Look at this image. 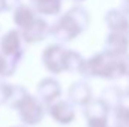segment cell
I'll list each match as a JSON object with an SVG mask.
<instances>
[{"mask_svg": "<svg viewBox=\"0 0 129 127\" xmlns=\"http://www.w3.org/2000/svg\"><path fill=\"white\" fill-rule=\"evenodd\" d=\"M128 67H129V66H128Z\"/></svg>", "mask_w": 129, "mask_h": 127, "instance_id": "24", "label": "cell"}, {"mask_svg": "<svg viewBox=\"0 0 129 127\" xmlns=\"http://www.w3.org/2000/svg\"><path fill=\"white\" fill-rule=\"evenodd\" d=\"M128 49V37L126 33H117L111 32V34L107 39V52L111 55H122Z\"/></svg>", "mask_w": 129, "mask_h": 127, "instance_id": "10", "label": "cell"}, {"mask_svg": "<svg viewBox=\"0 0 129 127\" xmlns=\"http://www.w3.org/2000/svg\"><path fill=\"white\" fill-rule=\"evenodd\" d=\"M47 112V106L33 94H27V97L21 102V105L17 108L20 124L26 127H35L42 123Z\"/></svg>", "mask_w": 129, "mask_h": 127, "instance_id": "3", "label": "cell"}, {"mask_svg": "<svg viewBox=\"0 0 129 127\" xmlns=\"http://www.w3.org/2000/svg\"><path fill=\"white\" fill-rule=\"evenodd\" d=\"M18 64L20 63H17L15 60L9 58L8 55H5L3 52H0V79L12 76L15 73Z\"/></svg>", "mask_w": 129, "mask_h": 127, "instance_id": "16", "label": "cell"}, {"mask_svg": "<svg viewBox=\"0 0 129 127\" xmlns=\"http://www.w3.org/2000/svg\"><path fill=\"white\" fill-rule=\"evenodd\" d=\"M83 66H84V60L83 57L75 52V51H69L66 52V63H64V70L68 72H80L83 70Z\"/></svg>", "mask_w": 129, "mask_h": 127, "instance_id": "15", "label": "cell"}, {"mask_svg": "<svg viewBox=\"0 0 129 127\" xmlns=\"http://www.w3.org/2000/svg\"><path fill=\"white\" fill-rule=\"evenodd\" d=\"M30 8L42 15H56L60 12L62 0H30Z\"/></svg>", "mask_w": 129, "mask_h": 127, "instance_id": "11", "label": "cell"}, {"mask_svg": "<svg viewBox=\"0 0 129 127\" xmlns=\"http://www.w3.org/2000/svg\"><path fill=\"white\" fill-rule=\"evenodd\" d=\"M50 26L48 23L41 18V17H36L33 21H30L24 29L18 30L21 33V37L26 43H36V42H41L44 40L48 34H50Z\"/></svg>", "mask_w": 129, "mask_h": 127, "instance_id": "7", "label": "cell"}, {"mask_svg": "<svg viewBox=\"0 0 129 127\" xmlns=\"http://www.w3.org/2000/svg\"><path fill=\"white\" fill-rule=\"evenodd\" d=\"M29 94V90L24 87V85H18V84H12V93L9 97V102L6 106H9L11 109L17 111V108L21 105V102L27 97Z\"/></svg>", "mask_w": 129, "mask_h": 127, "instance_id": "14", "label": "cell"}, {"mask_svg": "<svg viewBox=\"0 0 129 127\" xmlns=\"http://www.w3.org/2000/svg\"><path fill=\"white\" fill-rule=\"evenodd\" d=\"M126 66L125 63L119 61L116 55L108 52L96 54L90 60L84 61L81 73L86 76H104V78H116L125 73Z\"/></svg>", "mask_w": 129, "mask_h": 127, "instance_id": "2", "label": "cell"}, {"mask_svg": "<svg viewBox=\"0 0 129 127\" xmlns=\"http://www.w3.org/2000/svg\"><path fill=\"white\" fill-rule=\"evenodd\" d=\"M66 52L62 45H50L42 51V64L45 69L54 75H59L64 72V63H66Z\"/></svg>", "mask_w": 129, "mask_h": 127, "instance_id": "5", "label": "cell"}, {"mask_svg": "<svg viewBox=\"0 0 129 127\" xmlns=\"http://www.w3.org/2000/svg\"><path fill=\"white\" fill-rule=\"evenodd\" d=\"M107 23L113 32L117 33H128L129 30V21L128 18L119 12V11H110L107 14Z\"/></svg>", "mask_w": 129, "mask_h": 127, "instance_id": "12", "label": "cell"}, {"mask_svg": "<svg viewBox=\"0 0 129 127\" xmlns=\"http://www.w3.org/2000/svg\"><path fill=\"white\" fill-rule=\"evenodd\" d=\"M21 5H23L21 0H0L2 11H6V12H9V11H14L15 12Z\"/></svg>", "mask_w": 129, "mask_h": 127, "instance_id": "18", "label": "cell"}, {"mask_svg": "<svg viewBox=\"0 0 129 127\" xmlns=\"http://www.w3.org/2000/svg\"><path fill=\"white\" fill-rule=\"evenodd\" d=\"M60 94H62V87H60L59 81L51 78V76H47V78L41 79L36 85V94L35 96L45 106H50L54 102H57Z\"/></svg>", "mask_w": 129, "mask_h": 127, "instance_id": "6", "label": "cell"}, {"mask_svg": "<svg viewBox=\"0 0 129 127\" xmlns=\"http://www.w3.org/2000/svg\"><path fill=\"white\" fill-rule=\"evenodd\" d=\"M89 26V14L81 6H74L63 17L54 23L50 29V34L60 43L75 39Z\"/></svg>", "mask_w": 129, "mask_h": 127, "instance_id": "1", "label": "cell"}, {"mask_svg": "<svg viewBox=\"0 0 129 127\" xmlns=\"http://www.w3.org/2000/svg\"><path fill=\"white\" fill-rule=\"evenodd\" d=\"M11 127H26V126H23V124H18V126H11Z\"/></svg>", "mask_w": 129, "mask_h": 127, "instance_id": "20", "label": "cell"}, {"mask_svg": "<svg viewBox=\"0 0 129 127\" xmlns=\"http://www.w3.org/2000/svg\"><path fill=\"white\" fill-rule=\"evenodd\" d=\"M0 39H2V37H0Z\"/></svg>", "mask_w": 129, "mask_h": 127, "instance_id": "23", "label": "cell"}, {"mask_svg": "<svg viewBox=\"0 0 129 127\" xmlns=\"http://www.w3.org/2000/svg\"><path fill=\"white\" fill-rule=\"evenodd\" d=\"M72 2H83V0H72Z\"/></svg>", "mask_w": 129, "mask_h": 127, "instance_id": "21", "label": "cell"}, {"mask_svg": "<svg viewBox=\"0 0 129 127\" xmlns=\"http://www.w3.org/2000/svg\"><path fill=\"white\" fill-rule=\"evenodd\" d=\"M47 112L57 124H71L75 118L74 105L69 100H57L53 105L47 106Z\"/></svg>", "mask_w": 129, "mask_h": 127, "instance_id": "8", "label": "cell"}, {"mask_svg": "<svg viewBox=\"0 0 129 127\" xmlns=\"http://www.w3.org/2000/svg\"><path fill=\"white\" fill-rule=\"evenodd\" d=\"M0 11H2V6H0Z\"/></svg>", "mask_w": 129, "mask_h": 127, "instance_id": "22", "label": "cell"}, {"mask_svg": "<svg viewBox=\"0 0 129 127\" xmlns=\"http://www.w3.org/2000/svg\"><path fill=\"white\" fill-rule=\"evenodd\" d=\"M36 17H38L36 12L33 11L30 6H27V5H21V6L14 12V23H15V26L18 27L17 30L24 29V27H26L30 21H33Z\"/></svg>", "mask_w": 129, "mask_h": 127, "instance_id": "13", "label": "cell"}, {"mask_svg": "<svg viewBox=\"0 0 129 127\" xmlns=\"http://www.w3.org/2000/svg\"><path fill=\"white\" fill-rule=\"evenodd\" d=\"M123 9L129 12V0H123Z\"/></svg>", "mask_w": 129, "mask_h": 127, "instance_id": "19", "label": "cell"}, {"mask_svg": "<svg viewBox=\"0 0 129 127\" xmlns=\"http://www.w3.org/2000/svg\"><path fill=\"white\" fill-rule=\"evenodd\" d=\"M24 40L21 37V33L17 29H12L0 39V52L8 55L9 58L15 60L17 63H21L24 58Z\"/></svg>", "mask_w": 129, "mask_h": 127, "instance_id": "4", "label": "cell"}, {"mask_svg": "<svg viewBox=\"0 0 129 127\" xmlns=\"http://www.w3.org/2000/svg\"><path fill=\"white\" fill-rule=\"evenodd\" d=\"M11 93H12V84L0 79V106L2 105H8Z\"/></svg>", "mask_w": 129, "mask_h": 127, "instance_id": "17", "label": "cell"}, {"mask_svg": "<svg viewBox=\"0 0 129 127\" xmlns=\"http://www.w3.org/2000/svg\"><path fill=\"white\" fill-rule=\"evenodd\" d=\"M68 97H69V102L72 105H83V106H86V105H89L92 102V90L87 85V82L78 81V82H74L69 87Z\"/></svg>", "mask_w": 129, "mask_h": 127, "instance_id": "9", "label": "cell"}]
</instances>
